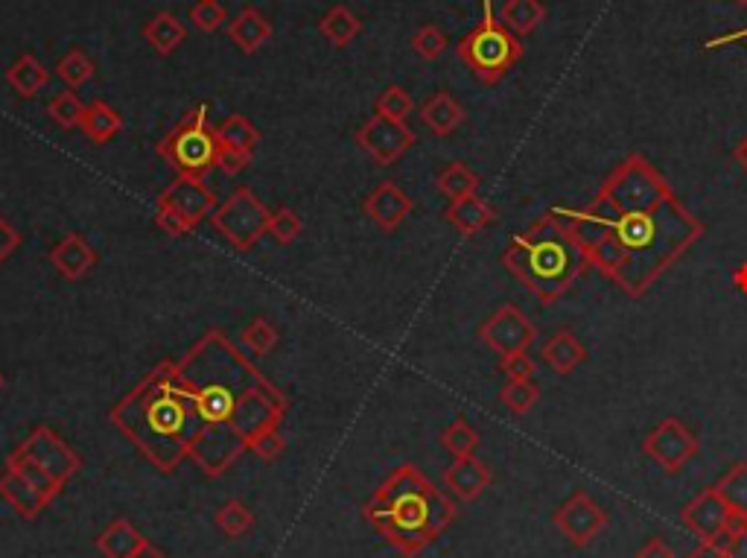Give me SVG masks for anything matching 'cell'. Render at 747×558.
I'll use <instances>...</instances> for the list:
<instances>
[{
    "label": "cell",
    "instance_id": "277c9868",
    "mask_svg": "<svg viewBox=\"0 0 747 558\" xmlns=\"http://www.w3.org/2000/svg\"><path fill=\"white\" fill-rule=\"evenodd\" d=\"M178 374L193 389L205 424H232L239 401L272 383L219 327H210L178 360Z\"/></svg>",
    "mask_w": 747,
    "mask_h": 558
},
{
    "label": "cell",
    "instance_id": "2e32d148",
    "mask_svg": "<svg viewBox=\"0 0 747 558\" xmlns=\"http://www.w3.org/2000/svg\"><path fill=\"white\" fill-rule=\"evenodd\" d=\"M158 208L176 211L178 217H185L193 228H199L202 219L210 217L216 211V196L214 190L205 185V179L181 176V173H178L176 179L158 194Z\"/></svg>",
    "mask_w": 747,
    "mask_h": 558
},
{
    "label": "cell",
    "instance_id": "681fc988",
    "mask_svg": "<svg viewBox=\"0 0 747 558\" xmlns=\"http://www.w3.org/2000/svg\"><path fill=\"white\" fill-rule=\"evenodd\" d=\"M500 372L509 380H532L534 363L529 354H511V358H500Z\"/></svg>",
    "mask_w": 747,
    "mask_h": 558
},
{
    "label": "cell",
    "instance_id": "ac0fdd59",
    "mask_svg": "<svg viewBox=\"0 0 747 558\" xmlns=\"http://www.w3.org/2000/svg\"><path fill=\"white\" fill-rule=\"evenodd\" d=\"M491 482H493L491 468H488L476 453H473V457L453 459L448 471H444V489H448V495L453 497V500H462V503L479 500V497L491 489Z\"/></svg>",
    "mask_w": 747,
    "mask_h": 558
},
{
    "label": "cell",
    "instance_id": "6f0895ef",
    "mask_svg": "<svg viewBox=\"0 0 747 558\" xmlns=\"http://www.w3.org/2000/svg\"><path fill=\"white\" fill-rule=\"evenodd\" d=\"M3 383H7V380H3V372H0V389H3Z\"/></svg>",
    "mask_w": 747,
    "mask_h": 558
},
{
    "label": "cell",
    "instance_id": "9a60e30c",
    "mask_svg": "<svg viewBox=\"0 0 747 558\" xmlns=\"http://www.w3.org/2000/svg\"><path fill=\"white\" fill-rule=\"evenodd\" d=\"M680 520H684V527L701 544H718L725 538L727 529H730L733 509L721 500L716 486H709V489H704L701 495L692 497L684 506Z\"/></svg>",
    "mask_w": 747,
    "mask_h": 558
},
{
    "label": "cell",
    "instance_id": "7dc6e473",
    "mask_svg": "<svg viewBox=\"0 0 747 558\" xmlns=\"http://www.w3.org/2000/svg\"><path fill=\"white\" fill-rule=\"evenodd\" d=\"M252 161H255V153H243V149L223 147L219 149V156H216V170L223 173V176H228V179H234V176H239L243 170H248Z\"/></svg>",
    "mask_w": 747,
    "mask_h": 558
},
{
    "label": "cell",
    "instance_id": "4316f807",
    "mask_svg": "<svg viewBox=\"0 0 747 558\" xmlns=\"http://www.w3.org/2000/svg\"><path fill=\"white\" fill-rule=\"evenodd\" d=\"M79 129L91 144H108V140L124 133V117L117 109H111L106 100H94L86 106Z\"/></svg>",
    "mask_w": 747,
    "mask_h": 558
},
{
    "label": "cell",
    "instance_id": "d590c367",
    "mask_svg": "<svg viewBox=\"0 0 747 558\" xmlns=\"http://www.w3.org/2000/svg\"><path fill=\"white\" fill-rule=\"evenodd\" d=\"M239 342L252 358H266L278 345V327L272 325L266 316L252 319L243 331H239Z\"/></svg>",
    "mask_w": 747,
    "mask_h": 558
},
{
    "label": "cell",
    "instance_id": "e575fe53",
    "mask_svg": "<svg viewBox=\"0 0 747 558\" xmlns=\"http://www.w3.org/2000/svg\"><path fill=\"white\" fill-rule=\"evenodd\" d=\"M94 74H97V65L91 62V56L82 53V50H68V53L56 62V77L62 79L65 86L70 88V91H77V88L88 86L94 79Z\"/></svg>",
    "mask_w": 747,
    "mask_h": 558
},
{
    "label": "cell",
    "instance_id": "8d00e7d4",
    "mask_svg": "<svg viewBox=\"0 0 747 558\" xmlns=\"http://www.w3.org/2000/svg\"><path fill=\"white\" fill-rule=\"evenodd\" d=\"M716 491L721 495L733 515L747 518V462H736L730 471L716 482Z\"/></svg>",
    "mask_w": 747,
    "mask_h": 558
},
{
    "label": "cell",
    "instance_id": "ab89813d",
    "mask_svg": "<svg viewBox=\"0 0 747 558\" xmlns=\"http://www.w3.org/2000/svg\"><path fill=\"white\" fill-rule=\"evenodd\" d=\"M540 401V386L534 380H509L500 389V403L514 415H525L534 410V403Z\"/></svg>",
    "mask_w": 747,
    "mask_h": 558
},
{
    "label": "cell",
    "instance_id": "e0dca14e",
    "mask_svg": "<svg viewBox=\"0 0 747 558\" xmlns=\"http://www.w3.org/2000/svg\"><path fill=\"white\" fill-rule=\"evenodd\" d=\"M412 208H415V202L403 194L401 187H397V182H380V185L363 199L365 217L385 234L397 232V228L406 223L409 214H412Z\"/></svg>",
    "mask_w": 747,
    "mask_h": 558
},
{
    "label": "cell",
    "instance_id": "c3c4849f",
    "mask_svg": "<svg viewBox=\"0 0 747 558\" xmlns=\"http://www.w3.org/2000/svg\"><path fill=\"white\" fill-rule=\"evenodd\" d=\"M155 225H158L167 237H176V241L178 237H187V234L193 232V225L187 223L185 217H178L176 211H167V208L155 211Z\"/></svg>",
    "mask_w": 747,
    "mask_h": 558
},
{
    "label": "cell",
    "instance_id": "f35d334b",
    "mask_svg": "<svg viewBox=\"0 0 747 558\" xmlns=\"http://www.w3.org/2000/svg\"><path fill=\"white\" fill-rule=\"evenodd\" d=\"M82 115H86V102L79 100L77 94L70 91H62L56 94L53 100L47 102V117L53 120L59 129H65V133H70V129H79V124H82Z\"/></svg>",
    "mask_w": 747,
    "mask_h": 558
},
{
    "label": "cell",
    "instance_id": "db71d44e",
    "mask_svg": "<svg viewBox=\"0 0 747 558\" xmlns=\"http://www.w3.org/2000/svg\"><path fill=\"white\" fill-rule=\"evenodd\" d=\"M135 558H167V556H164V552L161 550H158V547H155V544H144V547H140V550H138V556H135Z\"/></svg>",
    "mask_w": 747,
    "mask_h": 558
},
{
    "label": "cell",
    "instance_id": "3957f363",
    "mask_svg": "<svg viewBox=\"0 0 747 558\" xmlns=\"http://www.w3.org/2000/svg\"><path fill=\"white\" fill-rule=\"evenodd\" d=\"M363 518L401 556L415 558L453 527L459 509L448 491L435 489L421 468L406 462L380 482L363 506Z\"/></svg>",
    "mask_w": 747,
    "mask_h": 558
},
{
    "label": "cell",
    "instance_id": "836d02e7",
    "mask_svg": "<svg viewBox=\"0 0 747 558\" xmlns=\"http://www.w3.org/2000/svg\"><path fill=\"white\" fill-rule=\"evenodd\" d=\"M214 523L225 538L237 541V538L248 536V532L255 529V512H252L243 500H228V503L216 509Z\"/></svg>",
    "mask_w": 747,
    "mask_h": 558
},
{
    "label": "cell",
    "instance_id": "9c48e42d",
    "mask_svg": "<svg viewBox=\"0 0 747 558\" xmlns=\"http://www.w3.org/2000/svg\"><path fill=\"white\" fill-rule=\"evenodd\" d=\"M248 450L246 439L234 430L228 421L223 424H205L199 435L193 439L190 457L205 477H223L237 466V459Z\"/></svg>",
    "mask_w": 747,
    "mask_h": 558
},
{
    "label": "cell",
    "instance_id": "ee69618b",
    "mask_svg": "<svg viewBox=\"0 0 747 558\" xmlns=\"http://www.w3.org/2000/svg\"><path fill=\"white\" fill-rule=\"evenodd\" d=\"M301 232H304V219H301L293 208L281 205V208L272 211L269 234L281 243V246H289V243L298 241Z\"/></svg>",
    "mask_w": 747,
    "mask_h": 558
},
{
    "label": "cell",
    "instance_id": "ba28073f",
    "mask_svg": "<svg viewBox=\"0 0 747 558\" xmlns=\"http://www.w3.org/2000/svg\"><path fill=\"white\" fill-rule=\"evenodd\" d=\"M272 211L261 202L252 187H237L223 205L210 214L214 232L237 252H252L269 234Z\"/></svg>",
    "mask_w": 747,
    "mask_h": 558
},
{
    "label": "cell",
    "instance_id": "7bdbcfd3",
    "mask_svg": "<svg viewBox=\"0 0 747 558\" xmlns=\"http://www.w3.org/2000/svg\"><path fill=\"white\" fill-rule=\"evenodd\" d=\"M187 18H190L193 27L199 32H205V36H210V32L219 30L223 23H228V12H225V7L219 0H196L190 7V12H187Z\"/></svg>",
    "mask_w": 747,
    "mask_h": 558
},
{
    "label": "cell",
    "instance_id": "83f0119b",
    "mask_svg": "<svg viewBox=\"0 0 747 558\" xmlns=\"http://www.w3.org/2000/svg\"><path fill=\"white\" fill-rule=\"evenodd\" d=\"M7 82L21 100H32V97H36L41 88H47V82H50V70L41 65V59H36L32 53H23L18 56V62L7 70Z\"/></svg>",
    "mask_w": 747,
    "mask_h": 558
},
{
    "label": "cell",
    "instance_id": "8992f818",
    "mask_svg": "<svg viewBox=\"0 0 747 558\" xmlns=\"http://www.w3.org/2000/svg\"><path fill=\"white\" fill-rule=\"evenodd\" d=\"M455 53L482 86H497L523 59V41L497 21L491 0H482V21L459 41Z\"/></svg>",
    "mask_w": 747,
    "mask_h": 558
},
{
    "label": "cell",
    "instance_id": "44dd1931",
    "mask_svg": "<svg viewBox=\"0 0 747 558\" xmlns=\"http://www.w3.org/2000/svg\"><path fill=\"white\" fill-rule=\"evenodd\" d=\"M272 23L269 18L263 16L261 9L255 7H243L237 12L234 21H228V39L243 50L246 56L257 53L266 41L272 39Z\"/></svg>",
    "mask_w": 747,
    "mask_h": 558
},
{
    "label": "cell",
    "instance_id": "484cf974",
    "mask_svg": "<svg viewBox=\"0 0 747 558\" xmlns=\"http://www.w3.org/2000/svg\"><path fill=\"white\" fill-rule=\"evenodd\" d=\"M543 360H547L549 369L556 374H572L587 360L584 342L578 340L572 331H558L543 345Z\"/></svg>",
    "mask_w": 747,
    "mask_h": 558
},
{
    "label": "cell",
    "instance_id": "f907efd6",
    "mask_svg": "<svg viewBox=\"0 0 747 558\" xmlns=\"http://www.w3.org/2000/svg\"><path fill=\"white\" fill-rule=\"evenodd\" d=\"M21 246H23V234L18 232L16 225L7 223V219H3V214H0V266L7 264L9 257L16 255Z\"/></svg>",
    "mask_w": 747,
    "mask_h": 558
},
{
    "label": "cell",
    "instance_id": "d6a6232c",
    "mask_svg": "<svg viewBox=\"0 0 747 558\" xmlns=\"http://www.w3.org/2000/svg\"><path fill=\"white\" fill-rule=\"evenodd\" d=\"M216 135H219L223 147L243 149V153H255L257 144H261V129L243 115L225 117L223 126H216Z\"/></svg>",
    "mask_w": 747,
    "mask_h": 558
},
{
    "label": "cell",
    "instance_id": "ffe728a7",
    "mask_svg": "<svg viewBox=\"0 0 747 558\" xmlns=\"http://www.w3.org/2000/svg\"><path fill=\"white\" fill-rule=\"evenodd\" d=\"M0 497L23 520H36L50 506L12 466H3V473H0Z\"/></svg>",
    "mask_w": 747,
    "mask_h": 558
},
{
    "label": "cell",
    "instance_id": "f546056e",
    "mask_svg": "<svg viewBox=\"0 0 747 558\" xmlns=\"http://www.w3.org/2000/svg\"><path fill=\"white\" fill-rule=\"evenodd\" d=\"M318 32L331 41L333 47H347L351 41L363 32V21L351 12L347 7H331L318 21Z\"/></svg>",
    "mask_w": 747,
    "mask_h": 558
},
{
    "label": "cell",
    "instance_id": "f1b7e54d",
    "mask_svg": "<svg viewBox=\"0 0 747 558\" xmlns=\"http://www.w3.org/2000/svg\"><path fill=\"white\" fill-rule=\"evenodd\" d=\"M500 21L517 39H523L547 21V7L543 0H505L500 9Z\"/></svg>",
    "mask_w": 747,
    "mask_h": 558
},
{
    "label": "cell",
    "instance_id": "b9f144b4",
    "mask_svg": "<svg viewBox=\"0 0 747 558\" xmlns=\"http://www.w3.org/2000/svg\"><path fill=\"white\" fill-rule=\"evenodd\" d=\"M412 50H415L424 62H435L448 50V36L435 27V23H424L412 32Z\"/></svg>",
    "mask_w": 747,
    "mask_h": 558
},
{
    "label": "cell",
    "instance_id": "8fae6325",
    "mask_svg": "<svg viewBox=\"0 0 747 558\" xmlns=\"http://www.w3.org/2000/svg\"><path fill=\"white\" fill-rule=\"evenodd\" d=\"M534 336H538V327L514 304H502L500 311L479 325V342L485 349H491L493 354H500V358H511V354L529 351Z\"/></svg>",
    "mask_w": 747,
    "mask_h": 558
},
{
    "label": "cell",
    "instance_id": "d4e9b609",
    "mask_svg": "<svg viewBox=\"0 0 747 558\" xmlns=\"http://www.w3.org/2000/svg\"><path fill=\"white\" fill-rule=\"evenodd\" d=\"M493 217H497L493 208L479 194L468 196V199L450 202L448 208V223L453 225L462 237H473V234H479L482 228H488V225L493 223Z\"/></svg>",
    "mask_w": 747,
    "mask_h": 558
},
{
    "label": "cell",
    "instance_id": "5b68a950",
    "mask_svg": "<svg viewBox=\"0 0 747 558\" xmlns=\"http://www.w3.org/2000/svg\"><path fill=\"white\" fill-rule=\"evenodd\" d=\"M502 266L523 284L540 304H556L587 270L584 248L578 246L563 228L556 211L549 208L529 225V232L517 234L502 255Z\"/></svg>",
    "mask_w": 747,
    "mask_h": 558
},
{
    "label": "cell",
    "instance_id": "603a6c76",
    "mask_svg": "<svg viewBox=\"0 0 747 558\" xmlns=\"http://www.w3.org/2000/svg\"><path fill=\"white\" fill-rule=\"evenodd\" d=\"M185 39H187V27L181 23V18H178L176 12H167V9H164V12H158V16H153L147 23H144V41H147L158 56H173L178 47L185 45Z\"/></svg>",
    "mask_w": 747,
    "mask_h": 558
},
{
    "label": "cell",
    "instance_id": "6da1fadb",
    "mask_svg": "<svg viewBox=\"0 0 747 558\" xmlns=\"http://www.w3.org/2000/svg\"><path fill=\"white\" fill-rule=\"evenodd\" d=\"M552 211L590 266L631 298H642L707 232L640 153L625 158L584 208Z\"/></svg>",
    "mask_w": 747,
    "mask_h": 558
},
{
    "label": "cell",
    "instance_id": "4fadbf2b",
    "mask_svg": "<svg viewBox=\"0 0 747 558\" xmlns=\"http://www.w3.org/2000/svg\"><path fill=\"white\" fill-rule=\"evenodd\" d=\"M552 523L572 547L584 550L608 529V512L587 491H576L567 503L552 515Z\"/></svg>",
    "mask_w": 747,
    "mask_h": 558
},
{
    "label": "cell",
    "instance_id": "9f6ffc18",
    "mask_svg": "<svg viewBox=\"0 0 747 558\" xmlns=\"http://www.w3.org/2000/svg\"><path fill=\"white\" fill-rule=\"evenodd\" d=\"M733 3H736V7H747V0H733Z\"/></svg>",
    "mask_w": 747,
    "mask_h": 558
},
{
    "label": "cell",
    "instance_id": "bcb514c9",
    "mask_svg": "<svg viewBox=\"0 0 747 558\" xmlns=\"http://www.w3.org/2000/svg\"><path fill=\"white\" fill-rule=\"evenodd\" d=\"M284 448H286V439H284V433H281V427L266 430V433H261L257 439L248 442V450H252L255 457H261L263 462H275V459L284 453Z\"/></svg>",
    "mask_w": 747,
    "mask_h": 558
},
{
    "label": "cell",
    "instance_id": "1f68e13d",
    "mask_svg": "<svg viewBox=\"0 0 747 558\" xmlns=\"http://www.w3.org/2000/svg\"><path fill=\"white\" fill-rule=\"evenodd\" d=\"M7 466L16 468V471L21 473L23 480L30 482L32 489L39 491L41 497H45L47 503H53L56 497H59L65 491V482L56 480L53 473H47L45 468L39 466V462H32L30 457H23V453H18V450H12V457L7 459Z\"/></svg>",
    "mask_w": 747,
    "mask_h": 558
},
{
    "label": "cell",
    "instance_id": "7402d4cb",
    "mask_svg": "<svg viewBox=\"0 0 747 558\" xmlns=\"http://www.w3.org/2000/svg\"><path fill=\"white\" fill-rule=\"evenodd\" d=\"M421 120L432 135L448 138L464 124V106L450 91H435L430 100L421 102Z\"/></svg>",
    "mask_w": 747,
    "mask_h": 558
},
{
    "label": "cell",
    "instance_id": "74e56055",
    "mask_svg": "<svg viewBox=\"0 0 747 558\" xmlns=\"http://www.w3.org/2000/svg\"><path fill=\"white\" fill-rule=\"evenodd\" d=\"M439 442H441V448L448 450L450 457L462 459V457H473L482 439H479V433L468 424V421L455 419L453 424L441 430Z\"/></svg>",
    "mask_w": 747,
    "mask_h": 558
},
{
    "label": "cell",
    "instance_id": "5bb4252c",
    "mask_svg": "<svg viewBox=\"0 0 747 558\" xmlns=\"http://www.w3.org/2000/svg\"><path fill=\"white\" fill-rule=\"evenodd\" d=\"M18 453L30 457L32 462H39L47 473H53L59 482L73 480L79 471H82V457L77 450L65 442L62 435L53 433L50 427H36L21 444H18Z\"/></svg>",
    "mask_w": 747,
    "mask_h": 558
},
{
    "label": "cell",
    "instance_id": "7a4b0ae2",
    "mask_svg": "<svg viewBox=\"0 0 747 558\" xmlns=\"http://www.w3.org/2000/svg\"><path fill=\"white\" fill-rule=\"evenodd\" d=\"M108 419L158 473L176 471L190 457L193 439L205 427L196 395L173 360L149 369L147 378L111 407Z\"/></svg>",
    "mask_w": 747,
    "mask_h": 558
},
{
    "label": "cell",
    "instance_id": "30bf717a",
    "mask_svg": "<svg viewBox=\"0 0 747 558\" xmlns=\"http://www.w3.org/2000/svg\"><path fill=\"white\" fill-rule=\"evenodd\" d=\"M356 147L363 149L365 156H371V161L377 167H392V164L401 161L409 149L415 147V133L409 129V124L401 120H389V117H368L354 135Z\"/></svg>",
    "mask_w": 747,
    "mask_h": 558
},
{
    "label": "cell",
    "instance_id": "816d5d0a",
    "mask_svg": "<svg viewBox=\"0 0 747 558\" xmlns=\"http://www.w3.org/2000/svg\"><path fill=\"white\" fill-rule=\"evenodd\" d=\"M637 558H675V550H671L666 538L655 536V538H648L640 550H637Z\"/></svg>",
    "mask_w": 747,
    "mask_h": 558
},
{
    "label": "cell",
    "instance_id": "11a10c76",
    "mask_svg": "<svg viewBox=\"0 0 747 558\" xmlns=\"http://www.w3.org/2000/svg\"><path fill=\"white\" fill-rule=\"evenodd\" d=\"M736 161H739L741 170L747 173V135L739 140V147H736Z\"/></svg>",
    "mask_w": 747,
    "mask_h": 558
},
{
    "label": "cell",
    "instance_id": "f5cc1de1",
    "mask_svg": "<svg viewBox=\"0 0 747 558\" xmlns=\"http://www.w3.org/2000/svg\"><path fill=\"white\" fill-rule=\"evenodd\" d=\"M686 558H727V556H725V550L718 547V544H701V541H698V547H695V550L689 552Z\"/></svg>",
    "mask_w": 747,
    "mask_h": 558
},
{
    "label": "cell",
    "instance_id": "f6af8a7d",
    "mask_svg": "<svg viewBox=\"0 0 747 558\" xmlns=\"http://www.w3.org/2000/svg\"><path fill=\"white\" fill-rule=\"evenodd\" d=\"M718 547L725 550L727 558H747V518L733 515L730 529H727L725 538L718 541Z\"/></svg>",
    "mask_w": 747,
    "mask_h": 558
},
{
    "label": "cell",
    "instance_id": "4dcf8cb0",
    "mask_svg": "<svg viewBox=\"0 0 747 558\" xmlns=\"http://www.w3.org/2000/svg\"><path fill=\"white\" fill-rule=\"evenodd\" d=\"M435 185H439V194L448 196L450 202L468 199V196L479 194V176L462 161H450L448 167L439 173Z\"/></svg>",
    "mask_w": 747,
    "mask_h": 558
},
{
    "label": "cell",
    "instance_id": "60d3db41",
    "mask_svg": "<svg viewBox=\"0 0 747 558\" xmlns=\"http://www.w3.org/2000/svg\"><path fill=\"white\" fill-rule=\"evenodd\" d=\"M412 111H415V100H412V94L403 86H389L380 94L377 102H374V115L389 117V120H401V124H406Z\"/></svg>",
    "mask_w": 747,
    "mask_h": 558
},
{
    "label": "cell",
    "instance_id": "7c38bea8",
    "mask_svg": "<svg viewBox=\"0 0 747 558\" xmlns=\"http://www.w3.org/2000/svg\"><path fill=\"white\" fill-rule=\"evenodd\" d=\"M698 450H701L698 435L678 419H662L642 442V453L655 459L666 473H678Z\"/></svg>",
    "mask_w": 747,
    "mask_h": 558
},
{
    "label": "cell",
    "instance_id": "52a82bcc",
    "mask_svg": "<svg viewBox=\"0 0 747 558\" xmlns=\"http://www.w3.org/2000/svg\"><path fill=\"white\" fill-rule=\"evenodd\" d=\"M219 149H223V144H219V135L210 126L208 106H196V109L187 111L170 133L155 144V153L164 158L167 167H173L181 176H196V179H205L214 170Z\"/></svg>",
    "mask_w": 747,
    "mask_h": 558
},
{
    "label": "cell",
    "instance_id": "cb8c5ba5",
    "mask_svg": "<svg viewBox=\"0 0 747 558\" xmlns=\"http://www.w3.org/2000/svg\"><path fill=\"white\" fill-rule=\"evenodd\" d=\"M144 544H147V538L140 536L126 518L111 520L97 536V550L102 558H135Z\"/></svg>",
    "mask_w": 747,
    "mask_h": 558
},
{
    "label": "cell",
    "instance_id": "d6986e66",
    "mask_svg": "<svg viewBox=\"0 0 747 558\" xmlns=\"http://www.w3.org/2000/svg\"><path fill=\"white\" fill-rule=\"evenodd\" d=\"M50 264H53V270L59 272L65 281L77 284V281L86 278L94 266L100 264V255H97V248H94L82 234L70 232L50 248Z\"/></svg>",
    "mask_w": 747,
    "mask_h": 558
}]
</instances>
